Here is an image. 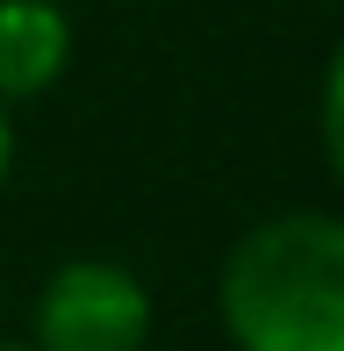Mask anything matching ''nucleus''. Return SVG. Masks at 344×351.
Here are the masks:
<instances>
[{
  "mask_svg": "<svg viewBox=\"0 0 344 351\" xmlns=\"http://www.w3.org/2000/svg\"><path fill=\"white\" fill-rule=\"evenodd\" d=\"M316 136H323V165H330L337 194H344V43L323 65V101H316Z\"/></svg>",
  "mask_w": 344,
  "mask_h": 351,
  "instance_id": "4",
  "label": "nucleus"
},
{
  "mask_svg": "<svg viewBox=\"0 0 344 351\" xmlns=\"http://www.w3.org/2000/svg\"><path fill=\"white\" fill-rule=\"evenodd\" d=\"M0 351H29V344H0Z\"/></svg>",
  "mask_w": 344,
  "mask_h": 351,
  "instance_id": "6",
  "label": "nucleus"
},
{
  "mask_svg": "<svg viewBox=\"0 0 344 351\" xmlns=\"http://www.w3.org/2000/svg\"><path fill=\"white\" fill-rule=\"evenodd\" d=\"M230 351H344V215L280 208L215 265Z\"/></svg>",
  "mask_w": 344,
  "mask_h": 351,
  "instance_id": "1",
  "label": "nucleus"
},
{
  "mask_svg": "<svg viewBox=\"0 0 344 351\" xmlns=\"http://www.w3.org/2000/svg\"><path fill=\"white\" fill-rule=\"evenodd\" d=\"M151 287L122 258H65L29 301V351H144L151 344Z\"/></svg>",
  "mask_w": 344,
  "mask_h": 351,
  "instance_id": "2",
  "label": "nucleus"
},
{
  "mask_svg": "<svg viewBox=\"0 0 344 351\" xmlns=\"http://www.w3.org/2000/svg\"><path fill=\"white\" fill-rule=\"evenodd\" d=\"M8 172H14V115L0 108V186H8Z\"/></svg>",
  "mask_w": 344,
  "mask_h": 351,
  "instance_id": "5",
  "label": "nucleus"
},
{
  "mask_svg": "<svg viewBox=\"0 0 344 351\" xmlns=\"http://www.w3.org/2000/svg\"><path fill=\"white\" fill-rule=\"evenodd\" d=\"M72 72V14L58 0H0V108H29Z\"/></svg>",
  "mask_w": 344,
  "mask_h": 351,
  "instance_id": "3",
  "label": "nucleus"
}]
</instances>
